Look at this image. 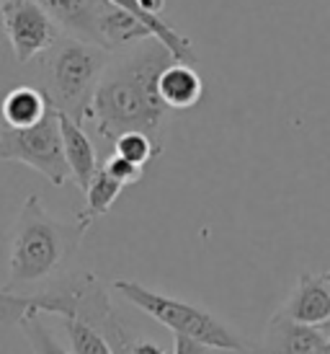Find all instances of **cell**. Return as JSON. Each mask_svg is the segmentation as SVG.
<instances>
[{
    "label": "cell",
    "mask_w": 330,
    "mask_h": 354,
    "mask_svg": "<svg viewBox=\"0 0 330 354\" xmlns=\"http://www.w3.org/2000/svg\"><path fill=\"white\" fill-rule=\"evenodd\" d=\"M171 62V52L155 37L126 47L122 57L108 62L98 80L90 114L101 138L114 145L124 132H145L160 142V129L171 109L160 99L157 78Z\"/></svg>",
    "instance_id": "6da1fadb"
},
{
    "label": "cell",
    "mask_w": 330,
    "mask_h": 354,
    "mask_svg": "<svg viewBox=\"0 0 330 354\" xmlns=\"http://www.w3.org/2000/svg\"><path fill=\"white\" fill-rule=\"evenodd\" d=\"M88 223H62L49 215L39 194L23 199L19 220L10 233L8 279L3 290L16 292V287H37L62 272L88 233Z\"/></svg>",
    "instance_id": "7a4b0ae2"
},
{
    "label": "cell",
    "mask_w": 330,
    "mask_h": 354,
    "mask_svg": "<svg viewBox=\"0 0 330 354\" xmlns=\"http://www.w3.org/2000/svg\"><path fill=\"white\" fill-rule=\"evenodd\" d=\"M111 62V52L78 39H62L47 52V96L59 114L78 124L90 122L98 80Z\"/></svg>",
    "instance_id": "3957f363"
},
{
    "label": "cell",
    "mask_w": 330,
    "mask_h": 354,
    "mask_svg": "<svg viewBox=\"0 0 330 354\" xmlns=\"http://www.w3.org/2000/svg\"><path fill=\"white\" fill-rule=\"evenodd\" d=\"M111 287L124 297L126 303H132L142 313L155 318L157 324L171 328L173 334L196 339V342L206 344L209 349H220V352L227 354L245 352L243 339L235 334L227 324H222L217 315H212L209 310L199 308V305L184 303L178 297L163 295V292H155V290H147L145 285L132 282V279H117Z\"/></svg>",
    "instance_id": "277c9868"
},
{
    "label": "cell",
    "mask_w": 330,
    "mask_h": 354,
    "mask_svg": "<svg viewBox=\"0 0 330 354\" xmlns=\"http://www.w3.org/2000/svg\"><path fill=\"white\" fill-rule=\"evenodd\" d=\"M0 160L23 163L39 171L49 184L65 187L70 178V166L62 148L57 109H49L47 117L37 122L34 127L10 129L0 124Z\"/></svg>",
    "instance_id": "5b68a950"
},
{
    "label": "cell",
    "mask_w": 330,
    "mask_h": 354,
    "mask_svg": "<svg viewBox=\"0 0 330 354\" xmlns=\"http://www.w3.org/2000/svg\"><path fill=\"white\" fill-rule=\"evenodd\" d=\"M3 31L21 65L47 55L57 44V24L37 0H6L0 6Z\"/></svg>",
    "instance_id": "8992f818"
},
{
    "label": "cell",
    "mask_w": 330,
    "mask_h": 354,
    "mask_svg": "<svg viewBox=\"0 0 330 354\" xmlns=\"http://www.w3.org/2000/svg\"><path fill=\"white\" fill-rule=\"evenodd\" d=\"M70 39L104 47V21L114 10L108 0H37Z\"/></svg>",
    "instance_id": "52a82bcc"
},
{
    "label": "cell",
    "mask_w": 330,
    "mask_h": 354,
    "mask_svg": "<svg viewBox=\"0 0 330 354\" xmlns=\"http://www.w3.org/2000/svg\"><path fill=\"white\" fill-rule=\"evenodd\" d=\"M279 313L304 326L325 324L330 318V282L325 274H302Z\"/></svg>",
    "instance_id": "ba28073f"
},
{
    "label": "cell",
    "mask_w": 330,
    "mask_h": 354,
    "mask_svg": "<svg viewBox=\"0 0 330 354\" xmlns=\"http://www.w3.org/2000/svg\"><path fill=\"white\" fill-rule=\"evenodd\" d=\"M328 339L318 326H304L276 313L266 328V354H315Z\"/></svg>",
    "instance_id": "9c48e42d"
},
{
    "label": "cell",
    "mask_w": 330,
    "mask_h": 354,
    "mask_svg": "<svg viewBox=\"0 0 330 354\" xmlns=\"http://www.w3.org/2000/svg\"><path fill=\"white\" fill-rule=\"evenodd\" d=\"M59 132H62V148H65V160L70 166V176L75 178L78 189L86 192L88 184L93 181V176L101 168L98 166L96 148H93L90 138L86 135L83 124L70 119L68 114H59Z\"/></svg>",
    "instance_id": "30bf717a"
},
{
    "label": "cell",
    "mask_w": 330,
    "mask_h": 354,
    "mask_svg": "<svg viewBox=\"0 0 330 354\" xmlns=\"http://www.w3.org/2000/svg\"><path fill=\"white\" fill-rule=\"evenodd\" d=\"M157 91L160 99L168 109L173 111H186L196 106L204 96V80L196 73L194 65L188 62H171L157 78Z\"/></svg>",
    "instance_id": "8fae6325"
},
{
    "label": "cell",
    "mask_w": 330,
    "mask_h": 354,
    "mask_svg": "<svg viewBox=\"0 0 330 354\" xmlns=\"http://www.w3.org/2000/svg\"><path fill=\"white\" fill-rule=\"evenodd\" d=\"M49 96L47 91L34 88V86H16L3 96L0 104V124L10 129L34 127L37 122L49 114Z\"/></svg>",
    "instance_id": "7c38bea8"
},
{
    "label": "cell",
    "mask_w": 330,
    "mask_h": 354,
    "mask_svg": "<svg viewBox=\"0 0 330 354\" xmlns=\"http://www.w3.org/2000/svg\"><path fill=\"white\" fill-rule=\"evenodd\" d=\"M108 3L122 10H126L129 16H135V19L139 21L157 41H163L165 50L171 52V57H173L175 62L196 65V50H194V44H191V39H188L186 34H181V31H175L173 26L165 21V16H153V13H147V10L139 6V0H108Z\"/></svg>",
    "instance_id": "4fadbf2b"
},
{
    "label": "cell",
    "mask_w": 330,
    "mask_h": 354,
    "mask_svg": "<svg viewBox=\"0 0 330 354\" xmlns=\"http://www.w3.org/2000/svg\"><path fill=\"white\" fill-rule=\"evenodd\" d=\"M122 189L124 187H122L119 181H114L104 168H98V174L93 176V181H90L86 189V209L78 215V220H83V223L90 225L96 217L106 215L108 209L114 207L117 197L122 194Z\"/></svg>",
    "instance_id": "5bb4252c"
},
{
    "label": "cell",
    "mask_w": 330,
    "mask_h": 354,
    "mask_svg": "<svg viewBox=\"0 0 330 354\" xmlns=\"http://www.w3.org/2000/svg\"><path fill=\"white\" fill-rule=\"evenodd\" d=\"M65 321V331H68L70 352L72 354H117L114 346L108 344V339L96 326L78 321V318H62Z\"/></svg>",
    "instance_id": "9a60e30c"
},
{
    "label": "cell",
    "mask_w": 330,
    "mask_h": 354,
    "mask_svg": "<svg viewBox=\"0 0 330 354\" xmlns=\"http://www.w3.org/2000/svg\"><path fill=\"white\" fill-rule=\"evenodd\" d=\"M163 153V142L147 138L145 132H124L114 140V156L124 158L135 166L145 168L150 160H155Z\"/></svg>",
    "instance_id": "2e32d148"
},
{
    "label": "cell",
    "mask_w": 330,
    "mask_h": 354,
    "mask_svg": "<svg viewBox=\"0 0 330 354\" xmlns=\"http://www.w3.org/2000/svg\"><path fill=\"white\" fill-rule=\"evenodd\" d=\"M19 326L34 354H72L55 339V334H52L47 326H44V321H41V315H37V313L23 315L19 321Z\"/></svg>",
    "instance_id": "e0dca14e"
},
{
    "label": "cell",
    "mask_w": 330,
    "mask_h": 354,
    "mask_svg": "<svg viewBox=\"0 0 330 354\" xmlns=\"http://www.w3.org/2000/svg\"><path fill=\"white\" fill-rule=\"evenodd\" d=\"M101 168H104L114 181H119L122 187H135V184H139L142 176H145V168L135 166V163H129V160H124V158H119V156H108Z\"/></svg>",
    "instance_id": "ac0fdd59"
},
{
    "label": "cell",
    "mask_w": 330,
    "mask_h": 354,
    "mask_svg": "<svg viewBox=\"0 0 330 354\" xmlns=\"http://www.w3.org/2000/svg\"><path fill=\"white\" fill-rule=\"evenodd\" d=\"M173 354H212V349L196 339H188V336L175 334L173 339Z\"/></svg>",
    "instance_id": "d6986e66"
},
{
    "label": "cell",
    "mask_w": 330,
    "mask_h": 354,
    "mask_svg": "<svg viewBox=\"0 0 330 354\" xmlns=\"http://www.w3.org/2000/svg\"><path fill=\"white\" fill-rule=\"evenodd\" d=\"M139 6H142L147 13H153V16H163L165 0H139Z\"/></svg>",
    "instance_id": "ffe728a7"
},
{
    "label": "cell",
    "mask_w": 330,
    "mask_h": 354,
    "mask_svg": "<svg viewBox=\"0 0 330 354\" xmlns=\"http://www.w3.org/2000/svg\"><path fill=\"white\" fill-rule=\"evenodd\" d=\"M318 328H320V334L325 336V339H328V342H330V318H328V321H325V324L318 326Z\"/></svg>",
    "instance_id": "44dd1931"
},
{
    "label": "cell",
    "mask_w": 330,
    "mask_h": 354,
    "mask_svg": "<svg viewBox=\"0 0 330 354\" xmlns=\"http://www.w3.org/2000/svg\"><path fill=\"white\" fill-rule=\"evenodd\" d=\"M315 354H330V342H325V344H322Z\"/></svg>",
    "instance_id": "7402d4cb"
},
{
    "label": "cell",
    "mask_w": 330,
    "mask_h": 354,
    "mask_svg": "<svg viewBox=\"0 0 330 354\" xmlns=\"http://www.w3.org/2000/svg\"><path fill=\"white\" fill-rule=\"evenodd\" d=\"M325 279H328V282H330V269H328V272H325Z\"/></svg>",
    "instance_id": "603a6c76"
},
{
    "label": "cell",
    "mask_w": 330,
    "mask_h": 354,
    "mask_svg": "<svg viewBox=\"0 0 330 354\" xmlns=\"http://www.w3.org/2000/svg\"><path fill=\"white\" fill-rule=\"evenodd\" d=\"M3 3H6V0H0V6H3Z\"/></svg>",
    "instance_id": "cb8c5ba5"
}]
</instances>
